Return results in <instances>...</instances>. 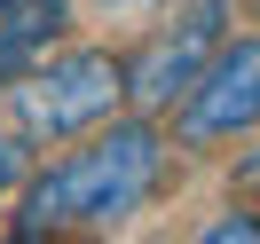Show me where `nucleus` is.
Returning <instances> with one entry per match:
<instances>
[{"mask_svg":"<svg viewBox=\"0 0 260 244\" xmlns=\"http://www.w3.org/2000/svg\"><path fill=\"white\" fill-rule=\"evenodd\" d=\"M158 173H166L158 126H111V134H95L87 150H71L63 165H48L24 189L16 228L24 236H48V228H111V221H126L158 189Z\"/></svg>","mask_w":260,"mask_h":244,"instance_id":"nucleus-1","label":"nucleus"},{"mask_svg":"<svg viewBox=\"0 0 260 244\" xmlns=\"http://www.w3.org/2000/svg\"><path fill=\"white\" fill-rule=\"evenodd\" d=\"M118 95H126V63L79 48V55H55V63H40V71L24 63V87H8V118H16V134H32V142H63V134L111 118Z\"/></svg>","mask_w":260,"mask_h":244,"instance_id":"nucleus-2","label":"nucleus"},{"mask_svg":"<svg viewBox=\"0 0 260 244\" xmlns=\"http://www.w3.org/2000/svg\"><path fill=\"white\" fill-rule=\"evenodd\" d=\"M260 126V40H237V48H213L205 71L181 95V134L189 142H221V134Z\"/></svg>","mask_w":260,"mask_h":244,"instance_id":"nucleus-3","label":"nucleus"},{"mask_svg":"<svg viewBox=\"0 0 260 244\" xmlns=\"http://www.w3.org/2000/svg\"><path fill=\"white\" fill-rule=\"evenodd\" d=\"M213 48H221V0L189 8V16H181L166 40H150V48L134 55L126 95H134V102H150V111H166L174 95H189V79L205 71V55H213Z\"/></svg>","mask_w":260,"mask_h":244,"instance_id":"nucleus-4","label":"nucleus"},{"mask_svg":"<svg viewBox=\"0 0 260 244\" xmlns=\"http://www.w3.org/2000/svg\"><path fill=\"white\" fill-rule=\"evenodd\" d=\"M63 16H71V0H0V79L40 63L48 40L63 32Z\"/></svg>","mask_w":260,"mask_h":244,"instance_id":"nucleus-5","label":"nucleus"},{"mask_svg":"<svg viewBox=\"0 0 260 244\" xmlns=\"http://www.w3.org/2000/svg\"><path fill=\"white\" fill-rule=\"evenodd\" d=\"M8 181H16V150L0 142V189H8Z\"/></svg>","mask_w":260,"mask_h":244,"instance_id":"nucleus-6","label":"nucleus"},{"mask_svg":"<svg viewBox=\"0 0 260 244\" xmlns=\"http://www.w3.org/2000/svg\"><path fill=\"white\" fill-rule=\"evenodd\" d=\"M103 8H134V0H103Z\"/></svg>","mask_w":260,"mask_h":244,"instance_id":"nucleus-7","label":"nucleus"}]
</instances>
